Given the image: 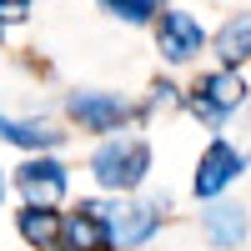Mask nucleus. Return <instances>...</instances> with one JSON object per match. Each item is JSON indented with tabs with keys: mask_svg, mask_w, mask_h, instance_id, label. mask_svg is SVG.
Returning a JSON list of instances; mask_svg holds the SVG:
<instances>
[{
	"mask_svg": "<svg viewBox=\"0 0 251 251\" xmlns=\"http://www.w3.org/2000/svg\"><path fill=\"white\" fill-rule=\"evenodd\" d=\"M91 176L100 191L111 196H131L151 176V141L146 136H111L91 151Z\"/></svg>",
	"mask_w": 251,
	"mask_h": 251,
	"instance_id": "nucleus-1",
	"label": "nucleus"
},
{
	"mask_svg": "<svg viewBox=\"0 0 251 251\" xmlns=\"http://www.w3.org/2000/svg\"><path fill=\"white\" fill-rule=\"evenodd\" d=\"M5 191H10V176H5V171H0V201H5Z\"/></svg>",
	"mask_w": 251,
	"mask_h": 251,
	"instance_id": "nucleus-16",
	"label": "nucleus"
},
{
	"mask_svg": "<svg viewBox=\"0 0 251 251\" xmlns=\"http://www.w3.org/2000/svg\"><path fill=\"white\" fill-rule=\"evenodd\" d=\"M241 171H246V151H236L226 136H216V141L196 156L191 191H196L201 201H221V191H226L231 181H241Z\"/></svg>",
	"mask_w": 251,
	"mask_h": 251,
	"instance_id": "nucleus-6",
	"label": "nucleus"
},
{
	"mask_svg": "<svg viewBox=\"0 0 251 251\" xmlns=\"http://www.w3.org/2000/svg\"><path fill=\"white\" fill-rule=\"evenodd\" d=\"M66 251H116L111 246V201H75L66 211V231H60Z\"/></svg>",
	"mask_w": 251,
	"mask_h": 251,
	"instance_id": "nucleus-8",
	"label": "nucleus"
},
{
	"mask_svg": "<svg viewBox=\"0 0 251 251\" xmlns=\"http://www.w3.org/2000/svg\"><path fill=\"white\" fill-rule=\"evenodd\" d=\"M116 20H126V25H156V15L166 10L161 0H100Z\"/></svg>",
	"mask_w": 251,
	"mask_h": 251,
	"instance_id": "nucleus-13",
	"label": "nucleus"
},
{
	"mask_svg": "<svg viewBox=\"0 0 251 251\" xmlns=\"http://www.w3.org/2000/svg\"><path fill=\"white\" fill-rule=\"evenodd\" d=\"M246 231H251V216H246L241 201H206V211H201V241L211 251H241Z\"/></svg>",
	"mask_w": 251,
	"mask_h": 251,
	"instance_id": "nucleus-9",
	"label": "nucleus"
},
{
	"mask_svg": "<svg viewBox=\"0 0 251 251\" xmlns=\"http://www.w3.org/2000/svg\"><path fill=\"white\" fill-rule=\"evenodd\" d=\"M151 35H156V50L166 66H191V60H201L211 50V35H206V25L191 10H161Z\"/></svg>",
	"mask_w": 251,
	"mask_h": 251,
	"instance_id": "nucleus-4",
	"label": "nucleus"
},
{
	"mask_svg": "<svg viewBox=\"0 0 251 251\" xmlns=\"http://www.w3.org/2000/svg\"><path fill=\"white\" fill-rule=\"evenodd\" d=\"M181 106H186V91L176 86V80L156 75L151 80V96H146V111H181Z\"/></svg>",
	"mask_w": 251,
	"mask_h": 251,
	"instance_id": "nucleus-14",
	"label": "nucleus"
},
{
	"mask_svg": "<svg viewBox=\"0 0 251 251\" xmlns=\"http://www.w3.org/2000/svg\"><path fill=\"white\" fill-rule=\"evenodd\" d=\"M211 55L226 71H241L251 60V10H236V15L221 20V30L211 35Z\"/></svg>",
	"mask_w": 251,
	"mask_h": 251,
	"instance_id": "nucleus-11",
	"label": "nucleus"
},
{
	"mask_svg": "<svg viewBox=\"0 0 251 251\" xmlns=\"http://www.w3.org/2000/svg\"><path fill=\"white\" fill-rule=\"evenodd\" d=\"M251 100V86H246V75L241 71H201L191 86H186V111H191L201 126H211V131H221L226 121H231L241 106Z\"/></svg>",
	"mask_w": 251,
	"mask_h": 251,
	"instance_id": "nucleus-2",
	"label": "nucleus"
},
{
	"mask_svg": "<svg viewBox=\"0 0 251 251\" xmlns=\"http://www.w3.org/2000/svg\"><path fill=\"white\" fill-rule=\"evenodd\" d=\"M60 231H66V211H55V206H20L15 211V236L30 251H55Z\"/></svg>",
	"mask_w": 251,
	"mask_h": 251,
	"instance_id": "nucleus-10",
	"label": "nucleus"
},
{
	"mask_svg": "<svg viewBox=\"0 0 251 251\" xmlns=\"http://www.w3.org/2000/svg\"><path fill=\"white\" fill-rule=\"evenodd\" d=\"M0 141H10L20 146V151H30V156H50L60 141H66V131H55L50 121H15L0 111Z\"/></svg>",
	"mask_w": 251,
	"mask_h": 251,
	"instance_id": "nucleus-12",
	"label": "nucleus"
},
{
	"mask_svg": "<svg viewBox=\"0 0 251 251\" xmlns=\"http://www.w3.org/2000/svg\"><path fill=\"white\" fill-rule=\"evenodd\" d=\"M55 251H66V246H55Z\"/></svg>",
	"mask_w": 251,
	"mask_h": 251,
	"instance_id": "nucleus-17",
	"label": "nucleus"
},
{
	"mask_svg": "<svg viewBox=\"0 0 251 251\" xmlns=\"http://www.w3.org/2000/svg\"><path fill=\"white\" fill-rule=\"evenodd\" d=\"M66 116L80 126V131L111 141L116 131L146 121L151 111H146V100L136 106V100H126V96H116V91H71V96H66Z\"/></svg>",
	"mask_w": 251,
	"mask_h": 251,
	"instance_id": "nucleus-3",
	"label": "nucleus"
},
{
	"mask_svg": "<svg viewBox=\"0 0 251 251\" xmlns=\"http://www.w3.org/2000/svg\"><path fill=\"white\" fill-rule=\"evenodd\" d=\"M30 5H35V0H0V35H5V25L30 20Z\"/></svg>",
	"mask_w": 251,
	"mask_h": 251,
	"instance_id": "nucleus-15",
	"label": "nucleus"
},
{
	"mask_svg": "<svg viewBox=\"0 0 251 251\" xmlns=\"http://www.w3.org/2000/svg\"><path fill=\"white\" fill-rule=\"evenodd\" d=\"M166 211H171V196H146V201H121V206H111V246H116V251L146 246V241L161 231Z\"/></svg>",
	"mask_w": 251,
	"mask_h": 251,
	"instance_id": "nucleus-5",
	"label": "nucleus"
},
{
	"mask_svg": "<svg viewBox=\"0 0 251 251\" xmlns=\"http://www.w3.org/2000/svg\"><path fill=\"white\" fill-rule=\"evenodd\" d=\"M10 186L25 196L20 206H60V196H66V186H71V171H66V161H55V156H25L15 166Z\"/></svg>",
	"mask_w": 251,
	"mask_h": 251,
	"instance_id": "nucleus-7",
	"label": "nucleus"
}]
</instances>
